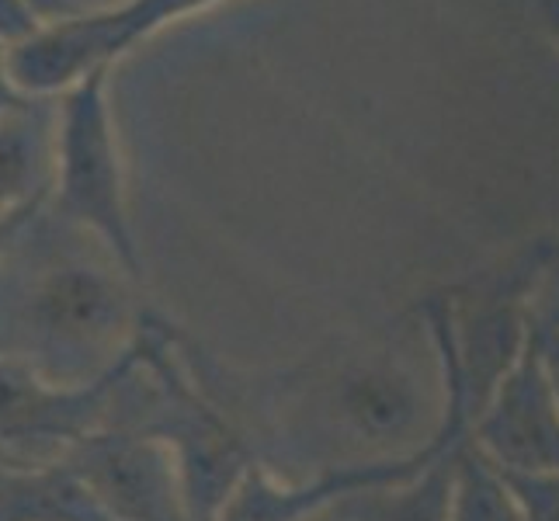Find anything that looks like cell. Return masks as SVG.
<instances>
[{
	"instance_id": "cell-1",
	"label": "cell",
	"mask_w": 559,
	"mask_h": 521,
	"mask_svg": "<svg viewBox=\"0 0 559 521\" xmlns=\"http://www.w3.org/2000/svg\"><path fill=\"white\" fill-rule=\"evenodd\" d=\"M136 285L98 237L46 202L0 258V358L60 386L108 376L140 338Z\"/></svg>"
},
{
	"instance_id": "cell-2",
	"label": "cell",
	"mask_w": 559,
	"mask_h": 521,
	"mask_svg": "<svg viewBox=\"0 0 559 521\" xmlns=\"http://www.w3.org/2000/svg\"><path fill=\"white\" fill-rule=\"evenodd\" d=\"M285 407L267 411L293 417L288 441H299L310 428L313 446L355 449L361 462L393 459L420 449L441 428L445 407L431 411L414 365L390 352L341 355L337 362L306 365L278 382Z\"/></svg>"
},
{
	"instance_id": "cell-3",
	"label": "cell",
	"mask_w": 559,
	"mask_h": 521,
	"mask_svg": "<svg viewBox=\"0 0 559 521\" xmlns=\"http://www.w3.org/2000/svg\"><path fill=\"white\" fill-rule=\"evenodd\" d=\"M424 323H428L424 331L431 334L441 382H445V417H441V428L435 431L431 441H424L420 449L393 459H372V462H352V466L323 470L313 479H278L272 466L254 462L234 487V494L226 497L216 521H310L348 497L411 484L441 452H449L455 441L466 438L469 396H466V372H462L459 338H455V303L428 299Z\"/></svg>"
},
{
	"instance_id": "cell-4",
	"label": "cell",
	"mask_w": 559,
	"mask_h": 521,
	"mask_svg": "<svg viewBox=\"0 0 559 521\" xmlns=\"http://www.w3.org/2000/svg\"><path fill=\"white\" fill-rule=\"evenodd\" d=\"M108 70L73 84L56 108V170L49 209L60 220L98 237L126 272L143 282L140 244L126 202V170L108 108Z\"/></svg>"
},
{
	"instance_id": "cell-5",
	"label": "cell",
	"mask_w": 559,
	"mask_h": 521,
	"mask_svg": "<svg viewBox=\"0 0 559 521\" xmlns=\"http://www.w3.org/2000/svg\"><path fill=\"white\" fill-rule=\"evenodd\" d=\"M209 4L216 0H122L119 8L38 28L8 56L11 84L25 98L49 102L81 84L87 73L111 67L140 38Z\"/></svg>"
},
{
	"instance_id": "cell-6",
	"label": "cell",
	"mask_w": 559,
	"mask_h": 521,
	"mask_svg": "<svg viewBox=\"0 0 559 521\" xmlns=\"http://www.w3.org/2000/svg\"><path fill=\"white\" fill-rule=\"evenodd\" d=\"M129 362L132 352L119 369L102 379L87 386H60L22 362L0 358V449L22 462L63 459L87 435L105 428Z\"/></svg>"
},
{
	"instance_id": "cell-7",
	"label": "cell",
	"mask_w": 559,
	"mask_h": 521,
	"mask_svg": "<svg viewBox=\"0 0 559 521\" xmlns=\"http://www.w3.org/2000/svg\"><path fill=\"white\" fill-rule=\"evenodd\" d=\"M63 459L111 521H195L178 459L157 438L105 424Z\"/></svg>"
},
{
	"instance_id": "cell-8",
	"label": "cell",
	"mask_w": 559,
	"mask_h": 521,
	"mask_svg": "<svg viewBox=\"0 0 559 521\" xmlns=\"http://www.w3.org/2000/svg\"><path fill=\"white\" fill-rule=\"evenodd\" d=\"M469 438L500 470H559V403L552 396L532 320L522 352L511 362V369L497 379L484 407L476 411Z\"/></svg>"
},
{
	"instance_id": "cell-9",
	"label": "cell",
	"mask_w": 559,
	"mask_h": 521,
	"mask_svg": "<svg viewBox=\"0 0 559 521\" xmlns=\"http://www.w3.org/2000/svg\"><path fill=\"white\" fill-rule=\"evenodd\" d=\"M56 170V108L35 102L0 119V223L49 202Z\"/></svg>"
},
{
	"instance_id": "cell-10",
	"label": "cell",
	"mask_w": 559,
	"mask_h": 521,
	"mask_svg": "<svg viewBox=\"0 0 559 521\" xmlns=\"http://www.w3.org/2000/svg\"><path fill=\"white\" fill-rule=\"evenodd\" d=\"M0 521H111L67 459L0 470Z\"/></svg>"
},
{
	"instance_id": "cell-11",
	"label": "cell",
	"mask_w": 559,
	"mask_h": 521,
	"mask_svg": "<svg viewBox=\"0 0 559 521\" xmlns=\"http://www.w3.org/2000/svg\"><path fill=\"white\" fill-rule=\"evenodd\" d=\"M452 521H525L504 476L473 446V438L462 441L455 455Z\"/></svg>"
},
{
	"instance_id": "cell-12",
	"label": "cell",
	"mask_w": 559,
	"mask_h": 521,
	"mask_svg": "<svg viewBox=\"0 0 559 521\" xmlns=\"http://www.w3.org/2000/svg\"><path fill=\"white\" fill-rule=\"evenodd\" d=\"M500 470V466H497ZM508 490L518 500L525 521H559V470L549 473H514L500 470Z\"/></svg>"
},
{
	"instance_id": "cell-13",
	"label": "cell",
	"mask_w": 559,
	"mask_h": 521,
	"mask_svg": "<svg viewBox=\"0 0 559 521\" xmlns=\"http://www.w3.org/2000/svg\"><path fill=\"white\" fill-rule=\"evenodd\" d=\"M8 56H11L8 49H0V119H4V115L25 111V108H32V105H35V98H25V94L11 84Z\"/></svg>"
},
{
	"instance_id": "cell-14",
	"label": "cell",
	"mask_w": 559,
	"mask_h": 521,
	"mask_svg": "<svg viewBox=\"0 0 559 521\" xmlns=\"http://www.w3.org/2000/svg\"><path fill=\"white\" fill-rule=\"evenodd\" d=\"M535 331H538V327H535ZM538 347H543V365H546V376H549V386H552V396L559 403V327L538 331Z\"/></svg>"
},
{
	"instance_id": "cell-15",
	"label": "cell",
	"mask_w": 559,
	"mask_h": 521,
	"mask_svg": "<svg viewBox=\"0 0 559 521\" xmlns=\"http://www.w3.org/2000/svg\"><path fill=\"white\" fill-rule=\"evenodd\" d=\"M38 209H43V205H35L32 212H22V216H14V220H8V223H0V258H4V250H8V247L14 244V237L22 234V229H25V223H28V220L35 216Z\"/></svg>"
},
{
	"instance_id": "cell-16",
	"label": "cell",
	"mask_w": 559,
	"mask_h": 521,
	"mask_svg": "<svg viewBox=\"0 0 559 521\" xmlns=\"http://www.w3.org/2000/svg\"><path fill=\"white\" fill-rule=\"evenodd\" d=\"M310 521H361V514H358V508H355V497H348V500H341V505L320 511V514L310 518Z\"/></svg>"
},
{
	"instance_id": "cell-17",
	"label": "cell",
	"mask_w": 559,
	"mask_h": 521,
	"mask_svg": "<svg viewBox=\"0 0 559 521\" xmlns=\"http://www.w3.org/2000/svg\"><path fill=\"white\" fill-rule=\"evenodd\" d=\"M538 14H543L549 38L559 46V0H538Z\"/></svg>"
},
{
	"instance_id": "cell-18",
	"label": "cell",
	"mask_w": 559,
	"mask_h": 521,
	"mask_svg": "<svg viewBox=\"0 0 559 521\" xmlns=\"http://www.w3.org/2000/svg\"><path fill=\"white\" fill-rule=\"evenodd\" d=\"M11 466H35V462H22V459H14L8 449H0V470H11Z\"/></svg>"
}]
</instances>
